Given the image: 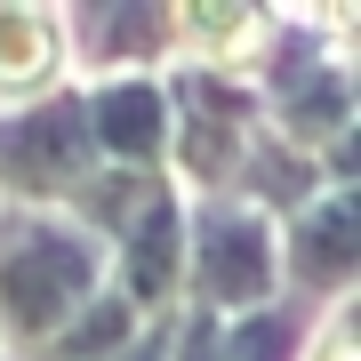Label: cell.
Returning <instances> with one entry per match:
<instances>
[{"mask_svg":"<svg viewBox=\"0 0 361 361\" xmlns=\"http://www.w3.org/2000/svg\"><path fill=\"white\" fill-rule=\"evenodd\" d=\"M97 289H104V249L73 217L0 209V361H40V345Z\"/></svg>","mask_w":361,"mask_h":361,"instance_id":"6da1fadb","label":"cell"},{"mask_svg":"<svg viewBox=\"0 0 361 361\" xmlns=\"http://www.w3.org/2000/svg\"><path fill=\"white\" fill-rule=\"evenodd\" d=\"M161 97H169V185L185 201H217L233 177H241L249 145H257L265 113H257V89L233 73H201V65H169L161 73Z\"/></svg>","mask_w":361,"mask_h":361,"instance_id":"7a4b0ae2","label":"cell"},{"mask_svg":"<svg viewBox=\"0 0 361 361\" xmlns=\"http://www.w3.org/2000/svg\"><path fill=\"white\" fill-rule=\"evenodd\" d=\"M104 161L80 121V89H49L16 113H0V209H49L73 217L97 193Z\"/></svg>","mask_w":361,"mask_h":361,"instance_id":"3957f363","label":"cell"},{"mask_svg":"<svg viewBox=\"0 0 361 361\" xmlns=\"http://www.w3.org/2000/svg\"><path fill=\"white\" fill-rule=\"evenodd\" d=\"M281 297L273 273V225L241 201H185V305L177 313H209V322H241Z\"/></svg>","mask_w":361,"mask_h":361,"instance_id":"277c9868","label":"cell"},{"mask_svg":"<svg viewBox=\"0 0 361 361\" xmlns=\"http://www.w3.org/2000/svg\"><path fill=\"white\" fill-rule=\"evenodd\" d=\"M104 289H113L137 322H169V313L185 305V193L177 185L121 225V241L104 249Z\"/></svg>","mask_w":361,"mask_h":361,"instance_id":"5b68a950","label":"cell"},{"mask_svg":"<svg viewBox=\"0 0 361 361\" xmlns=\"http://www.w3.org/2000/svg\"><path fill=\"white\" fill-rule=\"evenodd\" d=\"M353 265H361V201L353 193H322L297 217L273 225V273H281V297H313V305H337L353 297Z\"/></svg>","mask_w":361,"mask_h":361,"instance_id":"8992f818","label":"cell"},{"mask_svg":"<svg viewBox=\"0 0 361 361\" xmlns=\"http://www.w3.org/2000/svg\"><path fill=\"white\" fill-rule=\"evenodd\" d=\"M65 25V65L89 80H137V73H169L177 40H169V8L153 0H104V8H56Z\"/></svg>","mask_w":361,"mask_h":361,"instance_id":"52a82bcc","label":"cell"},{"mask_svg":"<svg viewBox=\"0 0 361 361\" xmlns=\"http://www.w3.org/2000/svg\"><path fill=\"white\" fill-rule=\"evenodd\" d=\"M80 121L104 169H129V177H169V97L161 73L137 80H80Z\"/></svg>","mask_w":361,"mask_h":361,"instance_id":"ba28073f","label":"cell"},{"mask_svg":"<svg viewBox=\"0 0 361 361\" xmlns=\"http://www.w3.org/2000/svg\"><path fill=\"white\" fill-rule=\"evenodd\" d=\"M265 25H273V8H257V0H225V8H217V0H177V8H169V40H177V65L233 73V80L257 65Z\"/></svg>","mask_w":361,"mask_h":361,"instance_id":"9c48e42d","label":"cell"},{"mask_svg":"<svg viewBox=\"0 0 361 361\" xmlns=\"http://www.w3.org/2000/svg\"><path fill=\"white\" fill-rule=\"evenodd\" d=\"M65 89V25L56 8H0V113Z\"/></svg>","mask_w":361,"mask_h":361,"instance_id":"30bf717a","label":"cell"},{"mask_svg":"<svg viewBox=\"0 0 361 361\" xmlns=\"http://www.w3.org/2000/svg\"><path fill=\"white\" fill-rule=\"evenodd\" d=\"M137 329H145V322H137V313H129V305H121V297H113V289H97V297H89V305H80V313H73V322H65V329H56V337H49V345H40V361H113V353H121V345H129V337H137Z\"/></svg>","mask_w":361,"mask_h":361,"instance_id":"8fae6325","label":"cell"},{"mask_svg":"<svg viewBox=\"0 0 361 361\" xmlns=\"http://www.w3.org/2000/svg\"><path fill=\"white\" fill-rule=\"evenodd\" d=\"M305 353V313L289 297L241 313V322H217V361H297Z\"/></svg>","mask_w":361,"mask_h":361,"instance_id":"7c38bea8","label":"cell"},{"mask_svg":"<svg viewBox=\"0 0 361 361\" xmlns=\"http://www.w3.org/2000/svg\"><path fill=\"white\" fill-rule=\"evenodd\" d=\"M297 361H361V313H353V297H337V305H322V322H305V353Z\"/></svg>","mask_w":361,"mask_h":361,"instance_id":"4fadbf2b","label":"cell"},{"mask_svg":"<svg viewBox=\"0 0 361 361\" xmlns=\"http://www.w3.org/2000/svg\"><path fill=\"white\" fill-rule=\"evenodd\" d=\"M169 322H177V313H169ZM169 322H145V329H137L113 361H169Z\"/></svg>","mask_w":361,"mask_h":361,"instance_id":"5bb4252c","label":"cell"}]
</instances>
